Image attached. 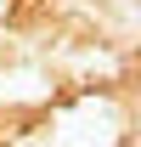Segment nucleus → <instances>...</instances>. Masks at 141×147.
Returning <instances> with one entry per match:
<instances>
[]
</instances>
